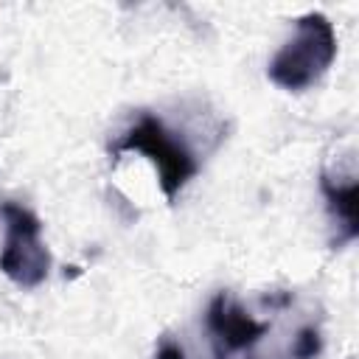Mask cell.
Instances as JSON below:
<instances>
[{
	"label": "cell",
	"mask_w": 359,
	"mask_h": 359,
	"mask_svg": "<svg viewBox=\"0 0 359 359\" xmlns=\"http://www.w3.org/2000/svg\"><path fill=\"white\" fill-rule=\"evenodd\" d=\"M323 342H320V331L317 328H303L297 337H294V345H292V353L294 359H314L320 353Z\"/></svg>",
	"instance_id": "obj_6"
},
{
	"label": "cell",
	"mask_w": 359,
	"mask_h": 359,
	"mask_svg": "<svg viewBox=\"0 0 359 359\" xmlns=\"http://www.w3.org/2000/svg\"><path fill=\"white\" fill-rule=\"evenodd\" d=\"M0 222L6 227L0 250L3 275L25 289L39 286L50 269V252L42 244V222L17 202H0Z\"/></svg>",
	"instance_id": "obj_2"
},
{
	"label": "cell",
	"mask_w": 359,
	"mask_h": 359,
	"mask_svg": "<svg viewBox=\"0 0 359 359\" xmlns=\"http://www.w3.org/2000/svg\"><path fill=\"white\" fill-rule=\"evenodd\" d=\"M323 194H325V199H328V208H331V213L337 216V222L345 227V233H342V238L348 241V238H356V233H359V227H356V202H359V188H356V182L351 180V182H345V185H334L328 177H323Z\"/></svg>",
	"instance_id": "obj_5"
},
{
	"label": "cell",
	"mask_w": 359,
	"mask_h": 359,
	"mask_svg": "<svg viewBox=\"0 0 359 359\" xmlns=\"http://www.w3.org/2000/svg\"><path fill=\"white\" fill-rule=\"evenodd\" d=\"M121 151H143L157 174H160V188L168 199H174L180 194V188L196 174V160L188 151V146L154 115L143 112L137 118V123L118 140L115 154Z\"/></svg>",
	"instance_id": "obj_3"
},
{
	"label": "cell",
	"mask_w": 359,
	"mask_h": 359,
	"mask_svg": "<svg viewBox=\"0 0 359 359\" xmlns=\"http://www.w3.org/2000/svg\"><path fill=\"white\" fill-rule=\"evenodd\" d=\"M337 56V34L325 14H303L294 36L272 56L269 79L283 90H306L323 79Z\"/></svg>",
	"instance_id": "obj_1"
},
{
	"label": "cell",
	"mask_w": 359,
	"mask_h": 359,
	"mask_svg": "<svg viewBox=\"0 0 359 359\" xmlns=\"http://www.w3.org/2000/svg\"><path fill=\"white\" fill-rule=\"evenodd\" d=\"M154 359H185V351L177 342H163L154 353Z\"/></svg>",
	"instance_id": "obj_7"
},
{
	"label": "cell",
	"mask_w": 359,
	"mask_h": 359,
	"mask_svg": "<svg viewBox=\"0 0 359 359\" xmlns=\"http://www.w3.org/2000/svg\"><path fill=\"white\" fill-rule=\"evenodd\" d=\"M208 328L216 337L224 351H241L258 342L266 334V323L250 317L238 303H233L227 294H216L213 303L208 306Z\"/></svg>",
	"instance_id": "obj_4"
}]
</instances>
